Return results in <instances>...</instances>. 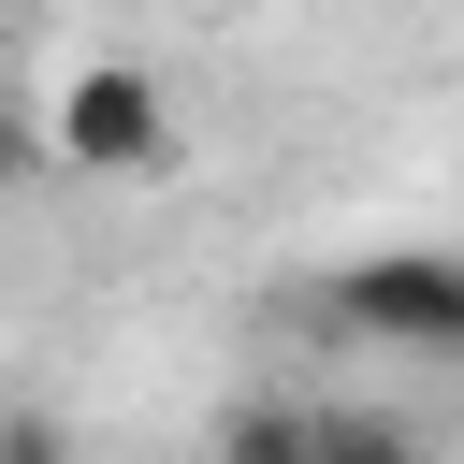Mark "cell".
<instances>
[{
  "mask_svg": "<svg viewBox=\"0 0 464 464\" xmlns=\"http://www.w3.org/2000/svg\"><path fill=\"white\" fill-rule=\"evenodd\" d=\"M319 464H435V435L392 406H319Z\"/></svg>",
  "mask_w": 464,
  "mask_h": 464,
  "instance_id": "obj_4",
  "label": "cell"
},
{
  "mask_svg": "<svg viewBox=\"0 0 464 464\" xmlns=\"http://www.w3.org/2000/svg\"><path fill=\"white\" fill-rule=\"evenodd\" d=\"M174 87L145 72V58H72L58 72V102H44V160H72V174H174Z\"/></svg>",
  "mask_w": 464,
  "mask_h": 464,
  "instance_id": "obj_1",
  "label": "cell"
},
{
  "mask_svg": "<svg viewBox=\"0 0 464 464\" xmlns=\"http://www.w3.org/2000/svg\"><path fill=\"white\" fill-rule=\"evenodd\" d=\"M203 464H319V406H276V392H246V406H218Z\"/></svg>",
  "mask_w": 464,
  "mask_h": 464,
  "instance_id": "obj_3",
  "label": "cell"
},
{
  "mask_svg": "<svg viewBox=\"0 0 464 464\" xmlns=\"http://www.w3.org/2000/svg\"><path fill=\"white\" fill-rule=\"evenodd\" d=\"M29 160H44V116H14V102H0V203L29 188Z\"/></svg>",
  "mask_w": 464,
  "mask_h": 464,
  "instance_id": "obj_6",
  "label": "cell"
},
{
  "mask_svg": "<svg viewBox=\"0 0 464 464\" xmlns=\"http://www.w3.org/2000/svg\"><path fill=\"white\" fill-rule=\"evenodd\" d=\"M0 464H72V435H58L44 406H0Z\"/></svg>",
  "mask_w": 464,
  "mask_h": 464,
  "instance_id": "obj_5",
  "label": "cell"
},
{
  "mask_svg": "<svg viewBox=\"0 0 464 464\" xmlns=\"http://www.w3.org/2000/svg\"><path fill=\"white\" fill-rule=\"evenodd\" d=\"M362 348H406V362H464V246H377L319 290Z\"/></svg>",
  "mask_w": 464,
  "mask_h": 464,
  "instance_id": "obj_2",
  "label": "cell"
}]
</instances>
